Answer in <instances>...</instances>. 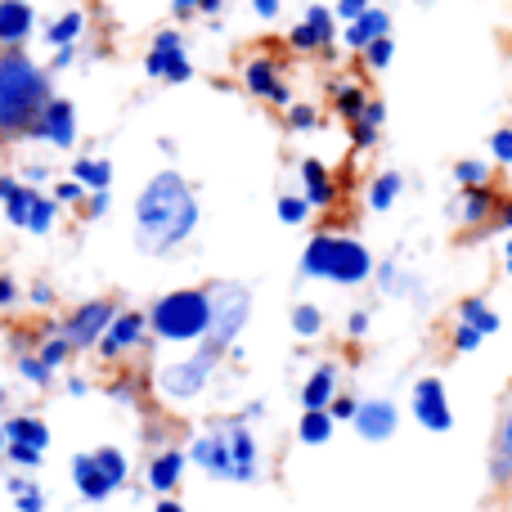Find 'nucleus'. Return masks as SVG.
Returning a JSON list of instances; mask_svg holds the SVG:
<instances>
[{
    "label": "nucleus",
    "mask_w": 512,
    "mask_h": 512,
    "mask_svg": "<svg viewBox=\"0 0 512 512\" xmlns=\"http://www.w3.org/2000/svg\"><path fill=\"white\" fill-rule=\"evenodd\" d=\"M297 171H301V198L310 203V212H315V207L328 212V207L337 203V180L328 176V167L319 158H301Z\"/></svg>",
    "instance_id": "20"
},
{
    "label": "nucleus",
    "mask_w": 512,
    "mask_h": 512,
    "mask_svg": "<svg viewBox=\"0 0 512 512\" xmlns=\"http://www.w3.org/2000/svg\"><path fill=\"white\" fill-rule=\"evenodd\" d=\"M274 216H279L283 225H306L310 221V203L301 194H283L279 203H274Z\"/></svg>",
    "instance_id": "34"
},
{
    "label": "nucleus",
    "mask_w": 512,
    "mask_h": 512,
    "mask_svg": "<svg viewBox=\"0 0 512 512\" xmlns=\"http://www.w3.org/2000/svg\"><path fill=\"white\" fill-rule=\"evenodd\" d=\"M171 14H176V18H189V14H198V0H176V5H171Z\"/></svg>",
    "instance_id": "52"
},
{
    "label": "nucleus",
    "mask_w": 512,
    "mask_h": 512,
    "mask_svg": "<svg viewBox=\"0 0 512 512\" xmlns=\"http://www.w3.org/2000/svg\"><path fill=\"white\" fill-rule=\"evenodd\" d=\"M108 203H113V198H108V189H95V194L86 198V216H108Z\"/></svg>",
    "instance_id": "47"
},
{
    "label": "nucleus",
    "mask_w": 512,
    "mask_h": 512,
    "mask_svg": "<svg viewBox=\"0 0 512 512\" xmlns=\"http://www.w3.org/2000/svg\"><path fill=\"white\" fill-rule=\"evenodd\" d=\"M333 41H337V18H333V9L328 5H310L306 18L288 32V45L292 50H301V54H328L333 50Z\"/></svg>",
    "instance_id": "14"
},
{
    "label": "nucleus",
    "mask_w": 512,
    "mask_h": 512,
    "mask_svg": "<svg viewBox=\"0 0 512 512\" xmlns=\"http://www.w3.org/2000/svg\"><path fill=\"white\" fill-rule=\"evenodd\" d=\"M0 459H5V423H0Z\"/></svg>",
    "instance_id": "59"
},
{
    "label": "nucleus",
    "mask_w": 512,
    "mask_h": 512,
    "mask_svg": "<svg viewBox=\"0 0 512 512\" xmlns=\"http://www.w3.org/2000/svg\"><path fill=\"white\" fill-rule=\"evenodd\" d=\"M346 333H351V337H364V333H369V310H355V315L346 319Z\"/></svg>",
    "instance_id": "48"
},
{
    "label": "nucleus",
    "mask_w": 512,
    "mask_h": 512,
    "mask_svg": "<svg viewBox=\"0 0 512 512\" xmlns=\"http://www.w3.org/2000/svg\"><path fill=\"white\" fill-rule=\"evenodd\" d=\"M5 490L14 495V508L18 512H45V490L36 486L32 477H23V472H18V477H9Z\"/></svg>",
    "instance_id": "30"
},
{
    "label": "nucleus",
    "mask_w": 512,
    "mask_h": 512,
    "mask_svg": "<svg viewBox=\"0 0 512 512\" xmlns=\"http://www.w3.org/2000/svg\"><path fill=\"white\" fill-rule=\"evenodd\" d=\"M355 409H360V400L355 396H333V405H328V414H333V423H351Z\"/></svg>",
    "instance_id": "44"
},
{
    "label": "nucleus",
    "mask_w": 512,
    "mask_h": 512,
    "mask_svg": "<svg viewBox=\"0 0 512 512\" xmlns=\"http://www.w3.org/2000/svg\"><path fill=\"white\" fill-rule=\"evenodd\" d=\"M144 72L158 81H171V86H185V81L194 77V63H189V54H185V36H180L176 27H162V32L153 36L149 54H144Z\"/></svg>",
    "instance_id": "9"
},
{
    "label": "nucleus",
    "mask_w": 512,
    "mask_h": 512,
    "mask_svg": "<svg viewBox=\"0 0 512 512\" xmlns=\"http://www.w3.org/2000/svg\"><path fill=\"white\" fill-rule=\"evenodd\" d=\"M216 364H221V351H212V346L198 342L194 355H185V360H171L158 369V396L171 400V405H185V400H198L207 391V382H212Z\"/></svg>",
    "instance_id": "7"
},
{
    "label": "nucleus",
    "mask_w": 512,
    "mask_h": 512,
    "mask_svg": "<svg viewBox=\"0 0 512 512\" xmlns=\"http://www.w3.org/2000/svg\"><path fill=\"white\" fill-rule=\"evenodd\" d=\"M207 328H212V297L207 288H176L162 292L149 306V333L158 342H203Z\"/></svg>",
    "instance_id": "4"
},
{
    "label": "nucleus",
    "mask_w": 512,
    "mask_h": 512,
    "mask_svg": "<svg viewBox=\"0 0 512 512\" xmlns=\"http://www.w3.org/2000/svg\"><path fill=\"white\" fill-rule=\"evenodd\" d=\"M117 319V306L113 301H86V306H77V310H68V319L59 324V337L72 346V351H95L99 346V337L108 333V324Z\"/></svg>",
    "instance_id": "8"
},
{
    "label": "nucleus",
    "mask_w": 512,
    "mask_h": 512,
    "mask_svg": "<svg viewBox=\"0 0 512 512\" xmlns=\"http://www.w3.org/2000/svg\"><path fill=\"white\" fill-rule=\"evenodd\" d=\"M252 9H256V18H265V23L279 18V0H252Z\"/></svg>",
    "instance_id": "49"
},
{
    "label": "nucleus",
    "mask_w": 512,
    "mask_h": 512,
    "mask_svg": "<svg viewBox=\"0 0 512 512\" xmlns=\"http://www.w3.org/2000/svg\"><path fill=\"white\" fill-rule=\"evenodd\" d=\"M369 99L373 95L360 86V81H337V86H333V104H337V113H342V122H351V117L360 113Z\"/></svg>",
    "instance_id": "31"
},
{
    "label": "nucleus",
    "mask_w": 512,
    "mask_h": 512,
    "mask_svg": "<svg viewBox=\"0 0 512 512\" xmlns=\"http://www.w3.org/2000/svg\"><path fill=\"white\" fill-rule=\"evenodd\" d=\"M27 135L54 144V149H72V144H77V108H72L68 99H50Z\"/></svg>",
    "instance_id": "15"
},
{
    "label": "nucleus",
    "mask_w": 512,
    "mask_h": 512,
    "mask_svg": "<svg viewBox=\"0 0 512 512\" xmlns=\"http://www.w3.org/2000/svg\"><path fill=\"white\" fill-rule=\"evenodd\" d=\"M18 194V180H9V176H0V203H9V198Z\"/></svg>",
    "instance_id": "53"
},
{
    "label": "nucleus",
    "mask_w": 512,
    "mask_h": 512,
    "mask_svg": "<svg viewBox=\"0 0 512 512\" xmlns=\"http://www.w3.org/2000/svg\"><path fill=\"white\" fill-rule=\"evenodd\" d=\"M382 122H387V104H382V99H369V104H364L360 113L346 122V131H351V144H355V149H373V144H378Z\"/></svg>",
    "instance_id": "23"
},
{
    "label": "nucleus",
    "mask_w": 512,
    "mask_h": 512,
    "mask_svg": "<svg viewBox=\"0 0 512 512\" xmlns=\"http://www.w3.org/2000/svg\"><path fill=\"white\" fill-rule=\"evenodd\" d=\"M400 189H405V176H400V171H378V176L369 180L364 203H369V212H391V203L400 198Z\"/></svg>",
    "instance_id": "28"
},
{
    "label": "nucleus",
    "mask_w": 512,
    "mask_h": 512,
    "mask_svg": "<svg viewBox=\"0 0 512 512\" xmlns=\"http://www.w3.org/2000/svg\"><path fill=\"white\" fill-rule=\"evenodd\" d=\"M189 463L194 468H203L207 477L216 481H234V459H230V432H225V423L207 427L203 436H194V445H189Z\"/></svg>",
    "instance_id": "13"
},
{
    "label": "nucleus",
    "mask_w": 512,
    "mask_h": 512,
    "mask_svg": "<svg viewBox=\"0 0 512 512\" xmlns=\"http://www.w3.org/2000/svg\"><path fill=\"white\" fill-rule=\"evenodd\" d=\"M5 445H27V450H50V427L32 414H18V418H5Z\"/></svg>",
    "instance_id": "25"
},
{
    "label": "nucleus",
    "mask_w": 512,
    "mask_h": 512,
    "mask_svg": "<svg viewBox=\"0 0 512 512\" xmlns=\"http://www.w3.org/2000/svg\"><path fill=\"white\" fill-rule=\"evenodd\" d=\"M481 342H486V337H481L477 328H468V324H454V351H459V355L481 351Z\"/></svg>",
    "instance_id": "43"
},
{
    "label": "nucleus",
    "mask_w": 512,
    "mask_h": 512,
    "mask_svg": "<svg viewBox=\"0 0 512 512\" xmlns=\"http://www.w3.org/2000/svg\"><path fill=\"white\" fill-rule=\"evenodd\" d=\"M454 180H459V189H477V185H490V167L477 158H463L454 162Z\"/></svg>",
    "instance_id": "35"
},
{
    "label": "nucleus",
    "mask_w": 512,
    "mask_h": 512,
    "mask_svg": "<svg viewBox=\"0 0 512 512\" xmlns=\"http://www.w3.org/2000/svg\"><path fill=\"white\" fill-rule=\"evenodd\" d=\"M81 27H86V14H81V9H68V14L59 18V23L50 27V32H45V41L50 45H77V36H81Z\"/></svg>",
    "instance_id": "32"
},
{
    "label": "nucleus",
    "mask_w": 512,
    "mask_h": 512,
    "mask_svg": "<svg viewBox=\"0 0 512 512\" xmlns=\"http://www.w3.org/2000/svg\"><path fill=\"white\" fill-rule=\"evenodd\" d=\"M81 194H86V189H81L77 180H59V185H54V203H81Z\"/></svg>",
    "instance_id": "46"
},
{
    "label": "nucleus",
    "mask_w": 512,
    "mask_h": 512,
    "mask_svg": "<svg viewBox=\"0 0 512 512\" xmlns=\"http://www.w3.org/2000/svg\"><path fill=\"white\" fill-rule=\"evenodd\" d=\"M373 0H337V9H333V18H342V23H351V18H360L364 9H369Z\"/></svg>",
    "instance_id": "45"
},
{
    "label": "nucleus",
    "mask_w": 512,
    "mask_h": 512,
    "mask_svg": "<svg viewBox=\"0 0 512 512\" xmlns=\"http://www.w3.org/2000/svg\"><path fill=\"white\" fill-rule=\"evenodd\" d=\"M72 180H77L81 189H108L113 185V167H108L104 158H81V162H72Z\"/></svg>",
    "instance_id": "29"
},
{
    "label": "nucleus",
    "mask_w": 512,
    "mask_h": 512,
    "mask_svg": "<svg viewBox=\"0 0 512 512\" xmlns=\"http://www.w3.org/2000/svg\"><path fill=\"white\" fill-rule=\"evenodd\" d=\"M18 373H23V378L32 382V387H50V378H54V373L45 369V364L36 360V355H18Z\"/></svg>",
    "instance_id": "40"
},
{
    "label": "nucleus",
    "mask_w": 512,
    "mask_h": 512,
    "mask_svg": "<svg viewBox=\"0 0 512 512\" xmlns=\"http://www.w3.org/2000/svg\"><path fill=\"white\" fill-rule=\"evenodd\" d=\"M153 512H185V504H180V499H158V504H153Z\"/></svg>",
    "instance_id": "55"
},
{
    "label": "nucleus",
    "mask_w": 512,
    "mask_h": 512,
    "mask_svg": "<svg viewBox=\"0 0 512 512\" xmlns=\"http://www.w3.org/2000/svg\"><path fill=\"white\" fill-rule=\"evenodd\" d=\"M292 333H297V337H319V333H324V315H319V306L301 301V306L292 310Z\"/></svg>",
    "instance_id": "33"
},
{
    "label": "nucleus",
    "mask_w": 512,
    "mask_h": 512,
    "mask_svg": "<svg viewBox=\"0 0 512 512\" xmlns=\"http://www.w3.org/2000/svg\"><path fill=\"white\" fill-rule=\"evenodd\" d=\"M185 468H189V454L185 450H158L149 459V472H144V481H149V490L158 499H167V495H176L180 490V481H185Z\"/></svg>",
    "instance_id": "19"
},
{
    "label": "nucleus",
    "mask_w": 512,
    "mask_h": 512,
    "mask_svg": "<svg viewBox=\"0 0 512 512\" xmlns=\"http://www.w3.org/2000/svg\"><path fill=\"white\" fill-rule=\"evenodd\" d=\"M499 207H504V194L495 185H477V189H459L454 216H459L463 230H486V225H495Z\"/></svg>",
    "instance_id": "17"
},
{
    "label": "nucleus",
    "mask_w": 512,
    "mask_h": 512,
    "mask_svg": "<svg viewBox=\"0 0 512 512\" xmlns=\"http://www.w3.org/2000/svg\"><path fill=\"white\" fill-rule=\"evenodd\" d=\"M72 54H77V50H72V45H63V50L54 54V68H68V63H72Z\"/></svg>",
    "instance_id": "56"
},
{
    "label": "nucleus",
    "mask_w": 512,
    "mask_h": 512,
    "mask_svg": "<svg viewBox=\"0 0 512 512\" xmlns=\"http://www.w3.org/2000/svg\"><path fill=\"white\" fill-rule=\"evenodd\" d=\"M373 265H378L373 252L364 248L360 239H351V234L319 230L315 239L306 243V252H301V274H306V279L337 283V288H360V283H369Z\"/></svg>",
    "instance_id": "3"
},
{
    "label": "nucleus",
    "mask_w": 512,
    "mask_h": 512,
    "mask_svg": "<svg viewBox=\"0 0 512 512\" xmlns=\"http://www.w3.org/2000/svg\"><path fill=\"white\" fill-rule=\"evenodd\" d=\"M337 396V364H319L306 382H301V409H328Z\"/></svg>",
    "instance_id": "24"
},
{
    "label": "nucleus",
    "mask_w": 512,
    "mask_h": 512,
    "mask_svg": "<svg viewBox=\"0 0 512 512\" xmlns=\"http://www.w3.org/2000/svg\"><path fill=\"white\" fill-rule=\"evenodd\" d=\"M32 301H36V306H50V301H54V292L45 288V283H36V288H32Z\"/></svg>",
    "instance_id": "54"
},
{
    "label": "nucleus",
    "mask_w": 512,
    "mask_h": 512,
    "mask_svg": "<svg viewBox=\"0 0 512 512\" xmlns=\"http://www.w3.org/2000/svg\"><path fill=\"white\" fill-rule=\"evenodd\" d=\"M409 409H414V418H418V427H423V432L445 436V432L454 427L450 391H445V382H441V378H432V373L414 382V391H409Z\"/></svg>",
    "instance_id": "10"
},
{
    "label": "nucleus",
    "mask_w": 512,
    "mask_h": 512,
    "mask_svg": "<svg viewBox=\"0 0 512 512\" xmlns=\"http://www.w3.org/2000/svg\"><path fill=\"white\" fill-rule=\"evenodd\" d=\"M495 225H499V230H512V198H504V207H499Z\"/></svg>",
    "instance_id": "51"
},
{
    "label": "nucleus",
    "mask_w": 512,
    "mask_h": 512,
    "mask_svg": "<svg viewBox=\"0 0 512 512\" xmlns=\"http://www.w3.org/2000/svg\"><path fill=\"white\" fill-rule=\"evenodd\" d=\"M5 459L14 463V468H23V472H36L45 454L41 450H27V445H5Z\"/></svg>",
    "instance_id": "42"
},
{
    "label": "nucleus",
    "mask_w": 512,
    "mask_h": 512,
    "mask_svg": "<svg viewBox=\"0 0 512 512\" xmlns=\"http://www.w3.org/2000/svg\"><path fill=\"white\" fill-rule=\"evenodd\" d=\"M144 333H149V315H144V310H117V319L108 324V333L99 337L95 351L104 355V360H117V355L135 351V346L144 342Z\"/></svg>",
    "instance_id": "16"
},
{
    "label": "nucleus",
    "mask_w": 512,
    "mask_h": 512,
    "mask_svg": "<svg viewBox=\"0 0 512 512\" xmlns=\"http://www.w3.org/2000/svg\"><path fill=\"white\" fill-rule=\"evenodd\" d=\"M68 355H72V346L63 342L59 333H54V337H45V342H41V351H36V360H41L45 369L54 373V369H63V360H68Z\"/></svg>",
    "instance_id": "37"
},
{
    "label": "nucleus",
    "mask_w": 512,
    "mask_h": 512,
    "mask_svg": "<svg viewBox=\"0 0 512 512\" xmlns=\"http://www.w3.org/2000/svg\"><path fill=\"white\" fill-rule=\"evenodd\" d=\"M355 432H360V441H369V445H382V441H391L396 436V427H400V409L391 405V400H360V409H355Z\"/></svg>",
    "instance_id": "18"
},
{
    "label": "nucleus",
    "mask_w": 512,
    "mask_h": 512,
    "mask_svg": "<svg viewBox=\"0 0 512 512\" xmlns=\"http://www.w3.org/2000/svg\"><path fill=\"white\" fill-rule=\"evenodd\" d=\"M378 36H391V14H387V9H378V5H369L360 18H351V23H346L342 41L351 45V50H364V45H373Z\"/></svg>",
    "instance_id": "22"
},
{
    "label": "nucleus",
    "mask_w": 512,
    "mask_h": 512,
    "mask_svg": "<svg viewBox=\"0 0 512 512\" xmlns=\"http://www.w3.org/2000/svg\"><path fill=\"white\" fill-rule=\"evenodd\" d=\"M14 301H18L14 279H9V274H0V306H14Z\"/></svg>",
    "instance_id": "50"
},
{
    "label": "nucleus",
    "mask_w": 512,
    "mask_h": 512,
    "mask_svg": "<svg viewBox=\"0 0 512 512\" xmlns=\"http://www.w3.org/2000/svg\"><path fill=\"white\" fill-rule=\"evenodd\" d=\"M333 432H337V423H333L328 409H301V418H297V441L301 445H328Z\"/></svg>",
    "instance_id": "27"
},
{
    "label": "nucleus",
    "mask_w": 512,
    "mask_h": 512,
    "mask_svg": "<svg viewBox=\"0 0 512 512\" xmlns=\"http://www.w3.org/2000/svg\"><path fill=\"white\" fill-rule=\"evenodd\" d=\"M45 104H50V77H45V68H36L18 50L0 54V140L27 135Z\"/></svg>",
    "instance_id": "2"
},
{
    "label": "nucleus",
    "mask_w": 512,
    "mask_h": 512,
    "mask_svg": "<svg viewBox=\"0 0 512 512\" xmlns=\"http://www.w3.org/2000/svg\"><path fill=\"white\" fill-rule=\"evenodd\" d=\"M198 198L180 171H158L135 198V248L144 256H167L198 230Z\"/></svg>",
    "instance_id": "1"
},
{
    "label": "nucleus",
    "mask_w": 512,
    "mask_h": 512,
    "mask_svg": "<svg viewBox=\"0 0 512 512\" xmlns=\"http://www.w3.org/2000/svg\"><path fill=\"white\" fill-rule=\"evenodd\" d=\"M504 270H508V279H512V230H508V239H504Z\"/></svg>",
    "instance_id": "57"
},
{
    "label": "nucleus",
    "mask_w": 512,
    "mask_h": 512,
    "mask_svg": "<svg viewBox=\"0 0 512 512\" xmlns=\"http://www.w3.org/2000/svg\"><path fill=\"white\" fill-rule=\"evenodd\" d=\"M32 23H36V9L27 0H0V45L5 50H18L32 36Z\"/></svg>",
    "instance_id": "21"
},
{
    "label": "nucleus",
    "mask_w": 512,
    "mask_h": 512,
    "mask_svg": "<svg viewBox=\"0 0 512 512\" xmlns=\"http://www.w3.org/2000/svg\"><path fill=\"white\" fill-rule=\"evenodd\" d=\"M490 158H495L499 167H512V126H499V131L490 135Z\"/></svg>",
    "instance_id": "41"
},
{
    "label": "nucleus",
    "mask_w": 512,
    "mask_h": 512,
    "mask_svg": "<svg viewBox=\"0 0 512 512\" xmlns=\"http://www.w3.org/2000/svg\"><path fill=\"white\" fill-rule=\"evenodd\" d=\"M454 324H468V328H477L481 337H495L499 328H504V319L490 310L486 297H463L459 306H454Z\"/></svg>",
    "instance_id": "26"
},
{
    "label": "nucleus",
    "mask_w": 512,
    "mask_h": 512,
    "mask_svg": "<svg viewBox=\"0 0 512 512\" xmlns=\"http://www.w3.org/2000/svg\"><path fill=\"white\" fill-rule=\"evenodd\" d=\"M283 113H288V126H292V131H315V126H319V113H315V108H310V104H297V99H292Z\"/></svg>",
    "instance_id": "39"
},
{
    "label": "nucleus",
    "mask_w": 512,
    "mask_h": 512,
    "mask_svg": "<svg viewBox=\"0 0 512 512\" xmlns=\"http://www.w3.org/2000/svg\"><path fill=\"white\" fill-rule=\"evenodd\" d=\"M364 68H373V72H382L391 63V54H396V41H391V36H378V41L373 45H364Z\"/></svg>",
    "instance_id": "38"
},
{
    "label": "nucleus",
    "mask_w": 512,
    "mask_h": 512,
    "mask_svg": "<svg viewBox=\"0 0 512 512\" xmlns=\"http://www.w3.org/2000/svg\"><path fill=\"white\" fill-rule=\"evenodd\" d=\"M5 216L14 230H27V234H50L54 230V216H59V203L45 194H36L32 185H18V194L5 203Z\"/></svg>",
    "instance_id": "12"
},
{
    "label": "nucleus",
    "mask_w": 512,
    "mask_h": 512,
    "mask_svg": "<svg viewBox=\"0 0 512 512\" xmlns=\"http://www.w3.org/2000/svg\"><path fill=\"white\" fill-rule=\"evenodd\" d=\"M131 477V459H126L117 445H99V450H86V454H72V486L86 504H104L113 499L117 490L126 486Z\"/></svg>",
    "instance_id": "5"
},
{
    "label": "nucleus",
    "mask_w": 512,
    "mask_h": 512,
    "mask_svg": "<svg viewBox=\"0 0 512 512\" xmlns=\"http://www.w3.org/2000/svg\"><path fill=\"white\" fill-rule=\"evenodd\" d=\"M490 454H512V391L499 409V423H495V441H490Z\"/></svg>",
    "instance_id": "36"
},
{
    "label": "nucleus",
    "mask_w": 512,
    "mask_h": 512,
    "mask_svg": "<svg viewBox=\"0 0 512 512\" xmlns=\"http://www.w3.org/2000/svg\"><path fill=\"white\" fill-rule=\"evenodd\" d=\"M243 86H248V95L265 99V104H274V108L292 104V86H288L283 63L274 59V54H252V59L243 63Z\"/></svg>",
    "instance_id": "11"
},
{
    "label": "nucleus",
    "mask_w": 512,
    "mask_h": 512,
    "mask_svg": "<svg viewBox=\"0 0 512 512\" xmlns=\"http://www.w3.org/2000/svg\"><path fill=\"white\" fill-rule=\"evenodd\" d=\"M221 5H225V0H198V9H203V14H221Z\"/></svg>",
    "instance_id": "58"
},
{
    "label": "nucleus",
    "mask_w": 512,
    "mask_h": 512,
    "mask_svg": "<svg viewBox=\"0 0 512 512\" xmlns=\"http://www.w3.org/2000/svg\"><path fill=\"white\" fill-rule=\"evenodd\" d=\"M207 297H212V328H207L203 346L225 355L252 319V288L239 279H216L207 283Z\"/></svg>",
    "instance_id": "6"
}]
</instances>
